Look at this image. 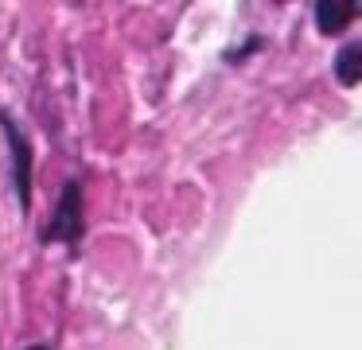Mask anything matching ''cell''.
Here are the masks:
<instances>
[{
    "label": "cell",
    "mask_w": 362,
    "mask_h": 350,
    "mask_svg": "<svg viewBox=\"0 0 362 350\" xmlns=\"http://www.w3.org/2000/svg\"><path fill=\"white\" fill-rule=\"evenodd\" d=\"M47 241H63V245H78L82 241V183L71 179V183L59 191L55 214L47 222Z\"/></svg>",
    "instance_id": "cell-1"
},
{
    "label": "cell",
    "mask_w": 362,
    "mask_h": 350,
    "mask_svg": "<svg viewBox=\"0 0 362 350\" xmlns=\"http://www.w3.org/2000/svg\"><path fill=\"white\" fill-rule=\"evenodd\" d=\"M0 129H4V140H8L12 183H16L20 214H28V206H32V144H28V136L16 129V121H12L8 113H0Z\"/></svg>",
    "instance_id": "cell-2"
},
{
    "label": "cell",
    "mask_w": 362,
    "mask_h": 350,
    "mask_svg": "<svg viewBox=\"0 0 362 350\" xmlns=\"http://www.w3.org/2000/svg\"><path fill=\"white\" fill-rule=\"evenodd\" d=\"M354 16H358V4H351V0H320L315 4V28L323 35H339V31L351 28Z\"/></svg>",
    "instance_id": "cell-3"
},
{
    "label": "cell",
    "mask_w": 362,
    "mask_h": 350,
    "mask_svg": "<svg viewBox=\"0 0 362 350\" xmlns=\"http://www.w3.org/2000/svg\"><path fill=\"white\" fill-rule=\"evenodd\" d=\"M358 74H362V43H346L335 59V78L343 86H358Z\"/></svg>",
    "instance_id": "cell-4"
},
{
    "label": "cell",
    "mask_w": 362,
    "mask_h": 350,
    "mask_svg": "<svg viewBox=\"0 0 362 350\" xmlns=\"http://www.w3.org/2000/svg\"><path fill=\"white\" fill-rule=\"evenodd\" d=\"M28 350H47V346H28Z\"/></svg>",
    "instance_id": "cell-5"
}]
</instances>
